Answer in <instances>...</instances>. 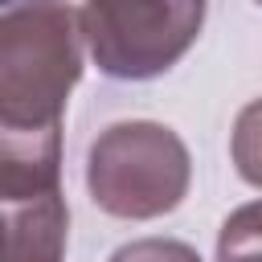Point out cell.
Listing matches in <instances>:
<instances>
[{
	"mask_svg": "<svg viewBox=\"0 0 262 262\" xmlns=\"http://www.w3.org/2000/svg\"><path fill=\"white\" fill-rule=\"evenodd\" d=\"M8 4H20V0H0V8H8Z\"/></svg>",
	"mask_w": 262,
	"mask_h": 262,
	"instance_id": "9",
	"label": "cell"
},
{
	"mask_svg": "<svg viewBox=\"0 0 262 262\" xmlns=\"http://www.w3.org/2000/svg\"><path fill=\"white\" fill-rule=\"evenodd\" d=\"M111 262H201V254L176 237H139V242L119 246Z\"/></svg>",
	"mask_w": 262,
	"mask_h": 262,
	"instance_id": "8",
	"label": "cell"
},
{
	"mask_svg": "<svg viewBox=\"0 0 262 262\" xmlns=\"http://www.w3.org/2000/svg\"><path fill=\"white\" fill-rule=\"evenodd\" d=\"M61 180V123L8 127L0 123V201H33L57 192Z\"/></svg>",
	"mask_w": 262,
	"mask_h": 262,
	"instance_id": "4",
	"label": "cell"
},
{
	"mask_svg": "<svg viewBox=\"0 0 262 262\" xmlns=\"http://www.w3.org/2000/svg\"><path fill=\"white\" fill-rule=\"evenodd\" d=\"M66 229L61 188L33 201H0V262H61Z\"/></svg>",
	"mask_w": 262,
	"mask_h": 262,
	"instance_id": "5",
	"label": "cell"
},
{
	"mask_svg": "<svg viewBox=\"0 0 262 262\" xmlns=\"http://www.w3.org/2000/svg\"><path fill=\"white\" fill-rule=\"evenodd\" d=\"M82 78V29L66 0L0 8V123L53 127Z\"/></svg>",
	"mask_w": 262,
	"mask_h": 262,
	"instance_id": "1",
	"label": "cell"
},
{
	"mask_svg": "<svg viewBox=\"0 0 262 262\" xmlns=\"http://www.w3.org/2000/svg\"><path fill=\"white\" fill-rule=\"evenodd\" d=\"M217 262H262V201L233 209L217 233Z\"/></svg>",
	"mask_w": 262,
	"mask_h": 262,
	"instance_id": "6",
	"label": "cell"
},
{
	"mask_svg": "<svg viewBox=\"0 0 262 262\" xmlns=\"http://www.w3.org/2000/svg\"><path fill=\"white\" fill-rule=\"evenodd\" d=\"M205 8L209 0H82L78 29L102 74L147 82L192 49Z\"/></svg>",
	"mask_w": 262,
	"mask_h": 262,
	"instance_id": "3",
	"label": "cell"
},
{
	"mask_svg": "<svg viewBox=\"0 0 262 262\" xmlns=\"http://www.w3.org/2000/svg\"><path fill=\"white\" fill-rule=\"evenodd\" d=\"M192 160L184 139L151 119H123L98 131L86 156L94 205L119 221H151L188 196Z\"/></svg>",
	"mask_w": 262,
	"mask_h": 262,
	"instance_id": "2",
	"label": "cell"
},
{
	"mask_svg": "<svg viewBox=\"0 0 262 262\" xmlns=\"http://www.w3.org/2000/svg\"><path fill=\"white\" fill-rule=\"evenodd\" d=\"M229 156L233 168L246 184L262 188V98L246 102L233 119V135H229Z\"/></svg>",
	"mask_w": 262,
	"mask_h": 262,
	"instance_id": "7",
	"label": "cell"
},
{
	"mask_svg": "<svg viewBox=\"0 0 262 262\" xmlns=\"http://www.w3.org/2000/svg\"><path fill=\"white\" fill-rule=\"evenodd\" d=\"M258 4H262V0H258Z\"/></svg>",
	"mask_w": 262,
	"mask_h": 262,
	"instance_id": "10",
	"label": "cell"
}]
</instances>
